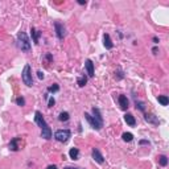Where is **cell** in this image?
Wrapping results in <instances>:
<instances>
[{
	"mask_svg": "<svg viewBox=\"0 0 169 169\" xmlns=\"http://www.w3.org/2000/svg\"><path fill=\"white\" fill-rule=\"evenodd\" d=\"M153 42H154V44H159V38H157V37H153Z\"/></svg>",
	"mask_w": 169,
	"mask_h": 169,
	"instance_id": "cell-31",
	"label": "cell"
},
{
	"mask_svg": "<svg viewBox=\"0 0 169 169\" xmlns=\"http://www.w3.org/2000/svg\"><path fill=\"white\" fill-rule=\"evenodd\" d=\"M139 144L140 145H151V141H149V140H140Z\"/></svg>",
	"mask_w": 169,
	"mask_h": 169,
	"instance_id": "cell-27",
	"label": "cell"
},
{
	"mask_svg": "<svg viewBox=\"0 0 169 169\" xmlns=\"http://www.w3.org/2000/svg\"><path fill=\"white\" fill-rule=\"evenodd\" d=\"M135 106H136V109L140 110L141 112H144V111H145V105L143 102H139V100L135 99Z\"/></svg>",
	"mask_w": 169,
	"mask_h": 169,
	"instance_id": "cell-22",
	"label": "cell"
},
{
	"mask_svg": "<svg viewBox=\"0 0 169 169\" xmlns=\"http://www.w3.org/2000/svg\"><path fill=\"white\" fill-rule=\"evenodd\" d=\"M91 156H93V159H94L98 164H103V163H105V157H103V154L99 152L98 148H93V151H91Z\"/></svg>",
	"mask_w": 169,
	"mask_h": 169,
	"instance_id": "cell-7",
	"label": "cell"
},
{
	"mask_svg": "<svg viewBox=\"0 0 169 169\" xmlns=\"http://www.w3.org/2000/svg\"><path fill=\"white\" fill-rule=\"evenodd\" d=\"M60 90V86L57 83H53L52 86H49L48 87V93H57Z\"/></svg>",
	"mask_w": 169,
	"mask_h": 169,
	"instance_id": "cell-23",
	"label": "cell"
},
{
	"mask_svg": "<svg viewBox=\"0 0 169 169\" xmlns=\"http://www.w3.org/2000/svg\"><path fill=\"white\" fill-rule=\"evenodd\" d=\"M19 141H20V136H16V138H13L12 140L9 141V149L13 151V152H16V151H19Z\"/></svg>",
	"mask_w": 169,
	"mask_h": 169,
	"instance_id": "cell-12",
	"label": "cell"
},
{
	"mask_svg": "<svg viewBox=\"0 0 169 169\" xmlns=\"http://www.w3.org/2000/svg\"><path fill=\"white\" fill-rule=\"evenodd\" d=\"M54 103H56L54 98H53V96H50V98H49V102H48V107H53V106H54Z\"/></svg>",
	"mask_w": 169,
	"mask_h": 169,
	"instance_id": "cell-26",
	"label": "cell"
},
{
	"mask_svg": "<svg viewBox=\"0 0 169 169\" xmlns=\"http://www.w3.org/2000/svg\"><path fill=\"white\" fill-rule=\"evenodd\" d=\"M85 119L89 122L90 127L99 131L103 127V118L100 114V110L96 107H93V115H90L89 112H85Z\"/></svg>",
	"mask_w": 169,
	"mask_h": 169,
	"instance_id": "cell-1",
	"label": "cell"
},
{
	"mask_svg": "<svg viewBox=\"0 0 169 169\" xmlns=\"http://www.w3.org/2000/svg\"><path fill=\"white\" fill-rule=\"evenodd\" d=\"M44 60L46 61V65H48V63H52V61H53V56H52V53H46V54L44 56Z\"/></svg>",
	"mask_w": 169,
	"mask_h": 169,
	"instance_id": "cell-24",
	"label": "cell"
},
{
	"mask_svg": "<svg viewBox=\"0 0 169 169\" xmlns=\"http://www.w3.org/2000/svg\"><path fill=\"white\" fill-rule=\"evenodd\" d=\"M159 163L161 167H167L168 165V157L165 156V154H161V156H159Z\"/></svg>",
	"mask_w": 169,
	"mask_h": 169,
	"instance_id": "cell-21",
	"label": "cell"
},
{
	"mask_svg": "<svg viewBox=\"0 0 169 169\" xmlns=\"http://www.w3.org/2000/svg\"><path fill=\"white\" fill-rule=\"evenodd\" d=\"M103 45H105V48L109 49V50L114 48V42H112V40H111V37H110L109 33L103 34Z\"/></svg>",
	"mask_w": 169,
	"mask_h": 169,
	"instance_id": "cell-11",
	"label": "cell"
},
{
	"mask_svg": "<svg viewBox=\"0 0 169 169\" xmlns=\"http://www.w3.org/2000/svg\"><path fill=\"white\" fill-rule=\"evenodd\" d=\"M34 122L41 128V138H44L45 140L52 139V136H53L52 129H50V127L48 125V123H46V120L44 119V116H42V114L40 111H36L34 112Z\"/></svg>",
	"mask_w": 169,
	"mask_h": 169,
	"instance_id": "cell-2",
	"label": "cell"
},
{
	"mask_svg": "<svg viewBox=\"0 0 169 169\" xmlns=\"http://www.w3.org/2000/svg\"><path fill=\"white\" fill-rule=\"evenodd\" d=\"M123 78H124V73H123V70H122L120 67H119V69L115 71V80H116V81H120V80H123Z\"/></svg>",
	"mask_w": 169,
	"mask_h": 169,
	"instance_id": "cell-20",
	"label": "cell"
},
{
	"mask_svg": "<svg viewBox=\"0 0 169 169\" xmlns=\"http://www.w3.org/2000/svg\"><path fill=\"white\" fill-rule=\"evenodd\" d=\"M63 169H81V168H73V167H65Z\"/></svg>",
	"mask_w": 169,
	"mask_h": 169,
	"instance_id": "cell-33",
	"label": "cell"
},
{
	"mask_svg": "<svg viewBox=\"0 0 169 169\" xmlns=\"http://www.w3.org/2000/svg\"><path fill=\"white\" fill-rule=\"evenodd\" d=\"M77 83H78L80 87H83V86L87 83V77H86V75H82V77H80L77 80Z\"/></svg>",
	"mask_w": 169,
	"mask_h": 169,
	"instance_id": "cell-18",
	"label": "cell"
},
{
	"mask_svg": "<svg viewBox=\"0 0 169 169\" xmlns=\"http://www.w3.org/2000/svg\"><path fill=\"white\" fill-rule=\"evenodd\" d=\"M69 156L71 160H78V157H80V149L78 148H71L69 151Z\"/></svg>",
	"mask_w": 169,
	"mask_h": 169,
	"instance_id": "cell-15",
	"label": "cell"
},
{
	"mask_svg": "<svg viewBox=\"0 0 169 169\" xmlns=\"http://www.w3.org/2000/svg\"><path fill=\"white\" fill-rule=\"evenodd\" d=\"M16 105L20 106V107L25 106V99L23 98V96H19V98H16Z\"/></svg>",
	"mask_w": 169,
	"mask_h": 169,
	"instance_id": "cell-25",
	"label": "cell"
},
{
	"mask_svg": "<svg viewBox=\"0 0 169 169\" xmlns=\"http://www.w3.org/2000/svg\"><path fill=\"white\" fill-rule=\"evenodd\" d=\"M17 45H19V48L23 50V52H25V53L31 52L29 37H28V34L25 33V32H23V31H20L19 33H17Z\"/></svg>",
	"mask_w": 169,
	"mask_h": 169,
	"instance_id": "cell-3",
	"label": "cell"
},
{
	"mask_svg": "<svg viewBox=\"0 0 169 169\" xmlns=\"http://www.w3.org/2000/svg\"><path fill=\"white\" fill-rule=\"evenodd\" d=\"M54 29H56L57 37H58L60 40H62L65 37V34H66V28H65V25L57 20V21H54Z\"/></svg>",
	"mask_w": 169,
	"mask_h": 169,
	"instance_id": "cell-6",
	"label": "cell"
},
{
	"mask_svg": "<svg viewBox=\"0 0 169 169\" xmlns=\"http://www.w3.org/2000/svg\"><path fill=\"white\" fill-rule=\"evenodd\" d=\"M122 138H123L124 141L129 143V141H132V139H134V135H132L131 132H124V134L122 135Z\"/></svg>",
	"mask_w": 169,
	"mask_h": 169,
	"instance_id": "cell-19",
	"label": "cell"
},
{
	"mask_svg": "<svg viewBox=\"0 0 169 169\" xmlns=\"http://www.w3.org/2000/svg\"><path fill=\"white\" fill-rule=\"evenodd\" d=\"M31 32H32V38H33V42L36 45L38 44V41H40V36H41V32L37 31L36 28L31 27Z\"/></svg>",
	"mask_w": 169,
	"mask_h": 169,
	"instance_id": "cell-14",
	"label": "cell"
},
{
	"mask_svg": "<svg viewBox=\"0 0 169 169\" xmlns=\"http://www.w3.org/2000/svg\"><path fill=\"white\" fill-rule=\"evenodd\" d=\"M78 4H81V5H85V4H86V0H78Z\"/></svg>",
	"mask_w": 169,
	"mask_h": 169,
	"instance_id": "cell-29",
	"label": "cell"
},
{
	"mask_svg": "<svg viewBox=\"0 0 169 169\" xmlns=\"http://www.w3.org/2000/svg\"><path fill=\"white\" fill-rule=\"evenodd\" d=\"M144 119H145V122H148V123L152 124V125H159L160 124L159 118H157L156 115H153V114H145Z\"/></svg>",
	"mask_w": 169,
	"mask_h": 169,
	"instance_id": "cell-8",
	"label": "cell"
},
{
	"mask_svg": "<svg viewBox=\"0 0 169 169\" xmlns=\"http://www.w3.org/2000/svg\"><path fill=\"white\" fill-rule=\"evenodd\" d=\"M85 67H86V71H87V75L90 78H93L94 77V63H93V61L91 60H86V62H85Z\"/></svg>",
	"mask_w": 169,
	"mask_h": 169,
	"instance_id": "cell-9",
	"label": "cell"
},
{
	"mask_svg": "<svg viewBox=\"0 0 169 169\" xmlns=\"http://www.w3.org/2000/svg\"><path fill=\"white\" fill-rule=\"evenodd\" d=\"M124 120H125V123H127L128 125H131V127H135V125H136L135 116L132 114H129V112H127V114L124 115Z\"/></svg>",
	"mask_w": 169,
	"mask_h": 169,
	"instance_id": "cell-13",
	"label": "cell"
},
{
	"mask_svg": "<svg viewBox=\"0 0 169 169\" xmlns=\"http://www.w3.org/2000/svg\"><path fill=\"white\" fill-rule=\"evenodd\" d=\"M157 100H159V103L161 106H168V103H169V98L167 95H159L157 96Z\"/></svg>",
	"mask_w": 169,
	"mask_h": 169,
	"instance_id": "cell-16",
	"label": "cell"
},
{
	"mask_svg": "<svg viewBox=\"0 0 169 169\" xmlns=\"http://www.w3.org/2000/svg\"><path fill=\"white\" fill-rule=\"evenodd\" d=\"M70 136H71L70 129H58L54 134V139L60 143H66L70 139Z\"/></svg>",
	"mask_w": 169,
	"mask_h": 169,
	"instance_id": "cell-5",
	"label": "cell"
},
{
	"mask_svg": "<svg viewBox=\"0 0 169 169\" xmlns=\"http://www.w3.org/2000/svg\"><path fill=\"white\" fill-rule=\"evenodd\" d=\"M46 169H58V168H57V165H49Z\"/></svg>",
	"mask_w": 169,
	"mask_h": 169,
	"instance_id": "cell-30",
	"label": "cell"
},
{
	"mask_svg": "<svg viewBox=\"0 0 169 169\" xmlns=\"http://www.w3.org/2000/svg\"><path fill=\"white\" fill-rule=\"evenodd\" d=\"M21 80H23L24 85L32 87L33 86V78H32V70H31V65L27 63L23 69V73H21Z\"/></svg>",
	"mask_w": 169,
	"mask_h": 169,
	"instance_id": "cell-4",
	"label": "cell"
},
{
	"mask_svg": "<svg viewBox=\"0 0 169 169\" xmlns=\"http://www.w3.org/2000/svg\"><path fill=\"white\" fill-rule=\"evenodd\" d=\"M69 119H70V115H69V112H66V111L61 112L60 116H58V120H60V122H67Z\"/></svg>",
	"mask_w": 169,
	"mask_h": 169,
	"instance_id": "cell-17",
	"label": "cell"
},
{
	"mask_svg": "<svg viewBox=\"0 0 169 169\" xmlns=\"http://www.w3.org/2000/svg\"><path fill=\"white\" fill-rule=\"evenodd\" d=\"M152 52L154 53V54H157V52H159V49H157V48H153V49H152Z\"/></svg>",
	"mask_w": 169,
	"mask_h": 169,
	"instance_id": "cell-32",
	"label": "cell"
},
{
	"mask_svg": "<svg viewBox=\"0 0 169 169\" xmlns=\"http://www.w3.org/2000/svg\"><path fill=\"white\" fill-rule=\"evenodd\" d=\"M37 77H38V80H44V73H42L41 70H38L37 71Z\"/></svg>",
	"mask_w": 169,
	"mask_h": 169,
	"instance_id": "cell-28",
	"label": "cell"
},
{
	"mask_svg": "<svg viewBox=\"0 0 169 169\" xmlns=\"http://www.w3.org/2000/svg\"><path fill=\"white\" fill-rule=\"evenodd\" d=\"M118 100H119V106L122 110H127L129 107V100L125 95H119V98H118Z\"/></svg>",
	"mask_w": 169,
	"mask_h": 169,
	"instance_id": "cell-10",
	"label": "cell"
}]
</instances>
